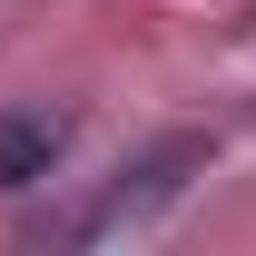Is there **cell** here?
Instances as JSON below:
<instances>
[{"instance_id":"cell-1","label":"cell","mask_w":256,"mask_h":256,"mask_svg":"<svg viewBox=\"0 0 256 256\" xmlns=\"http://www.w3.org/2000/svg\"><path fill=\"white\" fill-rule=\"evenodd\" d=\"M188 168H207V138H158V148H148L138 168H118V188L98 197V207H79L60 236H118V226H148L168 197L188 188Z\"/></svg>"},{"instance_id":"cell-2","label":"cell","mask_w":256,"mask_h":256,"mask_svg":"<svg viewBox=\"0 0 256 256\" xmlns=\"http://www.w3.org/2000/svg\"><path fill=\"white\" fill-rule=\"evenodd\" d=\"M69 138H79L69 108H0V188H40V178H60Z\"/></svg>"}]
</instances>
